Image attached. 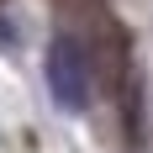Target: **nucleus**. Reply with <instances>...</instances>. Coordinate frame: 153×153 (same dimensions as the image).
<instances>
[{
    "label": "nucleus",
    "instance_id": "obj_2",
    "mask_svg": "<svg viewBox=\"0 0 153 153\" xmlns=\"http://www.w3.org/2000/svg\"><path fill=\"white\" fill-rule=\"evenodd\" d=\"M0 48H16V27H11V16L0 11Z\"/></svg>",
    "mask_w": 153,
    "mask_h": 153
},
{
    "label": "nucleus",
    "instance_id": "obj_1",
    "mask_svg": "<svg viewBox=\"0 0 153 153\" xmlns=\"http://www.w3.org/2000/svg\"><path fill=\"white\" fill-rule=\"evenodd\" d=\"M48 90L63 111H85L95 95V74H90V53L74 32H58L48 48Z\"/></svg>",
    "mask_w": 153,
    "mask_h": 153
}]
</instances>
